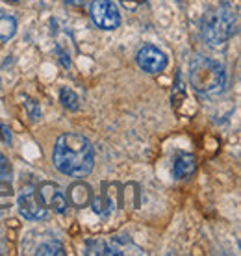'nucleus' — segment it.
<instances>
[{
	"mask_svg": "<svg viewBox=\"0 0 241 256\" xmlns=\"http://www.w3.org/2000/svg\"><path fill=\"white\" fill-rule=\"evenodd\" d=\"M17 204H19L20 216L24 219H30V221H39V219L46 218V214H48V208L39 198L38 188H22V192L17 198Z\"/></svg>",
	"mask_w": 241,
	"mask_h": 256,
	"instance_id": "nucleus-5",
	"label": "nucleus"
},
{
	"mask_svg": "<svg viewBox=\"0 0 241 256\" xmlns=\"http://www.w3.org/2000/svg\"><path fill=\"white\" fill-rule=\"evenodd\" d=\"M39 198L48 210H54L58 214H64L67 210V198H65L64 192L60 190L58 184H52V182H44L38 188Z\"/></svg>",
	"mask_w": 241,
	"mask_h": 256,
	"instance_id": "nucleus-7",
	"label": "nucleus"
},
{
	"mask_svg": "<svg viewBox=\"0 0 241 256\" xmlns=\"http://www.w3.org/2000/svg\"><path fill=\"white\" fill-rule=\"evenodd\" d=\"M89 15L95 26L102 30H115L120 24V13L117 12V6L112 0H93L89 8Z\"/></svg>",
	"mask_w": 241,
	"mask_h": 256,
	"instance_id": "nucleus-4",
	"label": "nucleus"
},
{
	"mask_svg": "<svg viewBox=\"0 0 241 256\" xmlns=\"http://www.w3.org/2000/svg\"><path fill=\"white\" fill-rule=\"evenodd\" d=\"M36 254H60L64 256L65 250H64V245L58 244V242H46V244H41L38 247V250H36Z\"/></svg>",
	"mask_w": 241,
	"mask_h": 256,
	"instance_id": "nucleus-13",
	"label": "nucleus"
},
{
	"mask_svg": "<svg viewBox=\"0 0 241 256\" xmlns=\"http://www.w3.org/2000/svg\"><path fill=\"white\" fill-rule=\"evenodd\" d=\"M119 2L122 4L124 10H128V12H136L141 4H145L146 0H119Z\"/></svg>",
	"mask_w": 241,
	"mask_h": 256,
	"instance_id": "nucleus-17",
	"label": "nucleus"
},
{
	"mask_svg": "<svg viewBox=\"0 0 241 256\" xmlns=\"http://www.w3.org/2000/svg\"><path fill=\"white\" fill-rule=\"evenodd\" d=\"M93 210H95V214H98V216H110V214H112V212H114V202H112V200H108V198L106 197H98L95 200V202H93Z\"/></svg>",
	"mask_w": 241,
	"mask_h": 256,
	"instance_id": "nucleus-14",
	"label": "nucleus"
},
{
	"mask_svg": "<svg viewBox=\"0 0 241 256\" xmlns=\"http://www.w3.org/2000/svg\"><path fill=\"white\" fill-rule=\"evenodd\" d=\"M60 102L64 104L67 110H70V112H76V110L80 108V98H78L76 93L72 90H69V88H64V90L60 91Z\"/></svg>",
	"mask_w": 241,
	"mask_h": 256,
	"instance_id": "nucleus-11",
	"label": "nucleus"
},
{
	"mask_svg": "<svg viewBox=\"0 0 241 256\" xmlns=\"http://www.w3.org/2000/svg\"><path fill=\"white\" fill-rule=\"evenodd\" d=\"M0 138H2V141H4V143H8V145H10V143H12V128L8 126V124H0Z\"/></svg>",
	"mask_w": 241,
	"mask_h": 256,
	"instance_id": "nucleus-18",
	"label": "nucleus"
},
{
	"mask_svg": "<svg viewBox=\"0 0 241 256\" xmlns=\"http://www.w3.org/2000/svg\"><path fill=\"white\" fill-rule=\"evenodd\" d=\"M91 198H93V192H91V188H89L88 184L76 182V184H72V186L69 188V200L74 208L88 206L89 202H91Z\"/></svg>",
	"mask_w": 241,
	"mask_h": 256,
	"instance_id": "nucleus-8",
	"label": "nucleus"
},
{
	"mask_svg": "<svg viewBox=\"0 0 241 256\" xmlns=\"http://www.w3.org/2000/svg\"><path fill=\"white\" fill-rule=\"evenodd\" d=\"M17 34V20L13 15L0 12V41H10Z\"/></svg>",
	"mask_w": 241,
	"mask_h": 256,
	"instance_id": "nucleus-10",
	"label": "nucleus"
},
{
	"mask_svg": "<svg viewBox=\"0 0 241 256\" xmlns=\"http://www.w3.org/2000/svg\"><path fill=\"white\" fill-rule=\"evenodd\" d=\"M24 108H26V112H28V116H30V119H32V121H38L39 117H41V108H39V102H36L34 98H28V96H24Z\"/></svg>",
	"mask_w": 241,
	"mask_h": 256,
	"instance_id": "nucleus-15",
	"label": "nucleus"
},
{
	"mask_svg": "<svg viewBox=\"0 0 241 256\" xmlns=\"http://www.w3.org/2000/svg\"><path fill=\"white\" fill-rule=\"evenodd\" d=\"M238 12L230 4H221V6L210 10L202 19V38L210 46H224L230 39L238 34Z\"/></svg>",
	"mask_w": 241,
	"mask_h": 256,
	"instance_id": "nucleus-2",
	"label": "nucleus"
},
{
	"mask_svg": "<svg viewBox=\"0 0 241 256\" xmlns=\"http://www.w3.org/2000/svg\"><path fill=\"white\" fill-rule=\"evenodd\" d=\"M8 2H20V0H8Z\"/></svg>",
	"mask_w": 241,
	"mask_h": 256,
	"instance_id": "nucleus-19",
	"label": "nucleus"
},
{
	"mask_svg": "<svg viewBox=\"0 0 241 256\" xmlns=\"http://www.w3.org/2000/svg\"><path fill=\"white\" fill-rule=\"evenodd\" d=\"M0 180H12V164L0 152Z\"/></svg>",
	"mask_w": 241,
	"mask_h": 256,
	"instance_id": "nucleus-16",
	"label": "nucleus"
},
{
	"mask_svg": "<svg viewBox=\"0 0 241 256\" xmlns=\"http://www.w3.org/2000/svg\"><path fill=\"white\" fill-rule=\"evenodd\" d=\"M195 169H197L195 158L191 154H182V156H178L172 166V174H174V178H188L195 173Z\"/></svg>",
	"mask_w": 241,
	"mask_h": 256,
	"instance_id": "nucleus-9",
	"label": "nucleus"
},
{
	"mask_svg": "<svg viewBox=\"0 0 241 256\" xmlns=\"http://www.w3.org/2000/svg\"><path fill=\"white\" fill-rule=\"evenodd\" d=\"M136 60H138L140 69H143L148 74H160L167 67V56L154 45L141 46Z\"/></svg>",
	"mask_w": 241,
	"mask_h": 256,
	"instance_id": "nucleus-6",
	"label": "nucleus"
},
{
	"mask_svg": "<svg viewBox=\"0 0 241 256\" xmlns=\"http://www.w3.org/2000/svg\"><path fill=\"white\" fill-rule=\"evenodd\" d=\"M52 162L60 173L72 178H84L95 167V150L88 138L69 132L58 138Z\"/></svg>",
	"mask_w": 241,
	"mask_h": 256,
	"instance_id": "nucleus-1",
	"label": "nucleus"
},
{
	"mask_svg": "<svg viewBox=\"0 0 241 256\" xmlns=\"http://www.w3.org/2000/svg\"><path fill=\"white\" fill-rule=\"evenodd\" d=\"M13 200V188L10 180H0V210H6L12 206Z\"/></svg>",
	"mask_w": 241,
	"mask_h": 256,
	"instance_id": "nucleus-12",
	"label": "nucleus"
},
{
	"mask_svg": "<svg viewBox=\"0 0 241 256\" xmlns=\"http://www.w3.org/2000/svg\"><path fill=\"white\" fill-rule=\"evenodd\" d=\"M191 88L202 96H217L226 86V70L217 60L195 56L190 65Z\"/></svg>",
	"mask_w": 241,
	"mask_h": 256,
	"instance_id": "nucleus-3",
	"label": "nucleus"
}]
</instances>
